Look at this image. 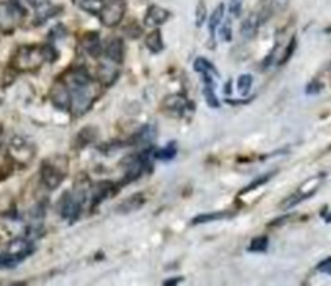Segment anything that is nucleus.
I'll return each instance as SVG.
<instances>
[{
	"instance_id": "obj_1",
	"label": "nucleus",
	"mask_w": 331,
	"mask_h": 286,
	"mask_svg": "<svg viewBox=\"0 0 331 286\" xmlns=\"http://www.w3.org/2000/svg\"><path fill=\"white\" fill-rule=\"evenodd\" d=\"M44 62L42 45H20L12 57V67L17 72H35Z\"/></svg>"
},
{
	"instance_id": "obj_2",
	"label": "nucleus",
	"mask_w": 331,
	"mask_h": 286,
	"mask_svg": "<svg viewBox=\"0 0 331 286\" xmlns=\"http://www.w3.org/2000/svg\"><path fill=\"white\" fill-rule=\"evenodd\" d=\"M69 94H70L69 111L72 116L79 117L89 112L91 107L94 106V100L97 97V86L96 82H91L87 86H74L69 87Z\"/></svg>"
},
{
	"instance_id": "obj_3",
	"label": "nucleus",
	"mask_w": 331,
	"mask_h": 286,
	"mask_svg": "<svg viewBox=\"0 0 331 286\" xmlns=\"http://www.w3.org/2000/svg\"><path fill=\"white\" fill-rule=\"evenodd\" d=\"M126 14V0H102L97 17L104 27H117Z\"/></svg>"
},
{
	"instance_id": "obj_4",
	"label": "nucleus",
	"mask_w": 331,
	"mask_h": 286,
	"mask_svg": "<svg viewBox=\"0 0 331 286\" xmlns=\"http://www.w3.org/2000/svg\"><path fill=\"white\" fill-rule=\"evenodd\" d=\"M61 161V158H52V159H47L45 162H42V167H40V179H42V184H44L47 189H57L61 186V183L66 178V172H67V162H64L62 166L59 164Z\"/></svg>"
},
{
	"instance_id": "obj_5",
	"label": "nucleus",
	"mask_w": 331,
	"mask_h": 286,
	"mask_svg": "<svg viewBox=\"0 0 331 286\" xmlns=\"http://www.w3.org/2000/svg\"><path fill=\"white\" fill-rule=\"evenodd\" d=\"M8 154L19 166H27L33 159V147L27 139L15 136L8 142Z\"/></svg>"
},
{
	"instance_id": "obj_6",
	"label": "nucleus",
	"mask_w": 331,
	"mask_h": 286,
	"mask_svg": "<svg viewBox=\"0 0 331 286\" xmlns=\"http://www.w3.org/2000/svg\"><path fill=\"white\" fill-rule=\"evenodd\" d=\"M25 14L22 10H19L15 5L8 3H0V32L3 33H12L19 25V20L22 19Z\"/></svg>"
},
{
	"instance_id": "obj_7",
	"label": "nucleus",
	"mask_w": 331,
	"mask_h": 286,
	"mask_svg": "<svg viewBox=\"0 0 331 286\" xmlns=\"http://www.w3.org/2000/svg\"><path fill=\"white\" fill-rule=\"evenodd\" d=\"M33 253V245L31 239L27 238H17L14 241L8 243L7 246V256H10L12 259H14L15 263L22 261L24 258H27V256H31Z\"/></svg>"
},
{
	"instance_id": "obj_8",
	"label": "nucleus",
	"mask_w": 331,
	"mask_h": 286,
	"mask_svg": "<svg viewBox=\"0 0 331 286\" xmlns=\"http://www.w3.org/2000/svg\"><path fill=\"white\" fill-rule=\"evenodd\" d=\"M119 65L121 64H116V62L109 61V59H105V61L100 62L99 67H97V81H99L100 86L109 87L117 81Z\"/></svg>"
},
{
	"instance_id": "obj_9",
	"label": "nucleus",
	"mask_w": 331,
	"mask_h": 286,
	"mask_svg": "<svg viewBox=\"0 0 331 286\" xmlns=\"http://www.w3.org/2000/svg\"><path fill=\"white\" fill-rule=\"evenodd\" d=\"M50 100L61 111H69V102H70L69 87H67V84L62 79L59 82H55L52 89H50Z\"/></svg>"
},
{
	"instance_id": "obj_10",
	"label": "nucleus",
	"mask_w": 331,
	"mask_h": 286,
	"mask_svg": "<svg viewBox=\"0 0 331 286\" xmlns=\"http://www.w3.org/2000/svg\"><path fill=\"white\" fill-rule=\"evenodd\" d=\"M62 81L67 84V87H74V86H87V84L94 82V79H92V75L89 74L86 67L79 65L67 70V72L64 74Z\"/></svg>"
},
{
	"instance_id": "obj_11",
	"label": "nucleus",
	"mask_w": 331,
	"mask_h": 286,
	"mask_svg": "<svg viewBox=\"0 0 331 286\" xmlns=\"http://www.w3.org/2000/svg\"><path fill=\"white\" fill-rule=\"evenodd\" d=\"M80 45H82V50L91 56L92 59H99L102 56V44H100V37L99 32H86L80 39Z\"/></svg>"
},
{
	"instance_id": "obj_12",
	"label": "nucleus",
	"mask_w": 331,
	"mask_h": 286,
	"mask_svg": "<svg viewBox=\"0 0 331 286\" xmlns=\"http://www.w3.org/2000/svg\"><path fill=\"white\" fill-rule=\"evenodd\" d=\"M102 52L105 59L116 62V64H122V59H124V40L121 37H110L105 42Z\"/></svg>"
},
{
	"instance_id": "obj_13",
	"label": "nucleus",
	"mask_w": 331,
	"mask_h": 286,
	"mask_svg": "<svg viewBox=\"0 0 331 286\" xmlns=\"http://www.w3.org/2000/svg\"><path fill=\"white\" fill-rule=\"evenodd\" d=\"M171 17V12L166 10V8L159 7V5H151L147 8L146 15H144V24L147 27H161L163 24H166Z\"/></svg>"
},
{
	"instance_id": "obj_14",
	"label": "nucleus",
	"mask_w": 331,
	"mask_h": 286,
	"mask_svg": "<svg viewBox=\"0 0 331 286\" xmlns=\"http://www.w3.org/2000/svg\"><path fill=\"white\" fill-rule=\"evenodd\" d=\"M117 191V188L114 186L112 183H99L97 186L91 188V192H89V197H91V206L92 208H96L97 204H100L104 199H107V197L114 196V192Z\"/></svg>"
},
{
	"instance_id": "obj_15",
	"label": "nucleus",
	"mask_w": 331,
	"mask_h": 286,
	"mask_svg": "<svg viewBox=\"0 0 331 286\" xmlns=\"http://www.w3.org/2000/svg\"><path fill=\"white\" fill-rule=\"evenodd\" d=\"M35 25H40L44 22H47L49 19H52L61 12V7L55 5V3L49 2V0H44L40 3H35Z\"/></svg>"
},
{
	"instance_id": "obj_16",
	"label": "nucleus",
	"mask_w": 331,
	"mask_h": 286,
	"mask_svg": "<svg viewBox=\"0 0 331 286\" xmlns=\"http://www.w3.org/2000/svg\"><path fill=\"white\" fill-rule=\"evenodd\" d=\"M156 136H158V129H156V126L154 124H146L134 134V137L131 139V144L147 147L156 141Z\"/></svg>"
},
{
	"instance_id": "obj_17",
	"label": "nucleus",
	"mask_w": 331,
	"mask_h": 286,
	"mask_svg": "<svg viewBox=\"0 0 331 286\" xmlns=\"http://www.w3.org/2000/svg\"><path fill=\"white\" fill-rule=\"evenodd\" d=\"M163 107L166 109V111L181 114L182 111L189 109V100L186 95H182V94H169L167 97H164V100H163Z\"/></svg>"
},
{
	"instance_id": "obj_18",
	"label": "nucleus",
	"mask_w": 331,
	"mask_h": 286,
	"mask_svg": "<svg viewBox=\"0 0 331 286\" xmlns=\"http://www.w3.org/2000/svg\"><path fill=\"white\" fill-rule=\"evenodd\" d=\"M258 27H260V20H258V15L256 14H249L243 20V22H241V27H239L241 37H243L244 40L254 39V37H256V33H258Z\"/></svg>"
},
{
	"instance_id": "obj_19",
	"label": "nucleus",
	"mask_w": 331,
	"mask_h": 286,
	"mask_svg": "<svg viewBox=\"0 0 331 286\" xmlns=\"http://www.w3.org/2000/svg\"><path fill=\"white\" fill-rule=\"evenodd\" d=\"M144 203H146V196L142 194V192H139V194H132L131 197H127V199L122 201L121 204H117V213H132V211H137V209H141Z\"/></svg>"
},
{
	"instance_id": "obj_20",
	"label": "nucleus",
	"mask_w": 331,
	"mask_h": 286,
	"mask_svg": "<svg viewBox=\"0 0 331 286\" xmlns=\"http://www.w3.org/2000/svg\"><path fill=\"white\" fill-rule=\"evenodd\" d=\"M146 47L149 49L151 54H159L164 50V40H163V33H161L159 27H156L154 31H151L147 33Z\"/></svg>"
},
{
	"instance_id": "obj_21",
	"label": "nucleus",
	"mask_w": 331,
	"mask_h": 286,
	"mask_svg": "<svg viewBox=\"0 0 331 286\" xmlns=\"http://www.w3.org/2000/svg\"><path fill=\"white\" fill-rule=\"evenodd\" d=\"M234 213L232 211H218V213H206V214H199V216L194 218L191 221V224L196 226V224H204V222H213V221H223L228 220V218H232Z\"/></svg>"
},
{
	"instance_id": "obj_22",
	"label": "nucleus",
	"mask_w": 331,
	"mask_h": 286,
	"mask_svg": "<svg viewBox=\"0 0 331 286\" xmlns=\"http://www.w3.org/2000/svg\"><path fill=\"white\" fill-rule=\"evenodd\" d=\"M315 191H316V188H313L311 191H308V192H295V194L288 196L286 199H283L281 203H279V208H281V209H290V208H295L296 204L303 203L304 199H308V197H311L313 194H315Z\"/></svg>"
},
{
	"instance_id": "obj_23",
	"label": "nucleus",
	"mask_w": 331,
	"mask_h": 286,
	"mask_svg": "<svg viewBox=\"0 0 331 286\" xmlns=\"http://www.w3.org/2000/svg\"><path fill=\"white\" fill-rule=\"evenodd\" d=\"M224 19V3H219L218 7L214 8V12L211 14L209 17V33H211V39H214L216 37V31H218V27L221 25Z\"/></svg>"
},
{
	"instance_id": "obj_24",
	"label": "nucleus",
	"mask_w": 331,
	"mask_h": 286,
	"mask_svg": "<svg viewBox=\"0 0 331 286\" xmlns=\"http://www.w3.org/2000/svg\"><path fill=\"white\" fill-rule=\"evenodd\" d=\"M176 154H177V142L176 141L167 142L163 149L156 151V158L161 159V161H171V159L176 158Z\"/></svg>"
},
{
	"instance_id": "obj_25",
	"label": "nucleus",
	"mask_w": 331,
	"mask_h": 286,
	"mask_svg": "<svg viewBox=\"0 0 331 286\" xmlns=\"http://www.w3.org/2000/svg\"><path fill=\"white\" fill-rule=\"evenodd\" d=\"M193 69L196 70L198 74L211 72V74H214V75H219L218 69H216V67L213 65V62L207 61V59H204V57H198L196 61H194V64H193Z\"/></svg>"
},
{
	"instance_id": "obj_26",
	"label": "nucleus",
	"mask_w": 331,
	"mask_h": 286,
	"mask_svg": "<svg viewBox=\"0 0 331 286\" xmlns=\"http://www.w3.org/2000/svg\"><path fill=\"white\" fill-rule=\"evenodd\" d=\"M202 95H204V100L209 107L218 109L221 106L219 100H218V95H216V92H214V84H204V87H202Z\"/></svg>"
},
{
	"instance_id": "obj_27",
	"label": "nucleus",
	"mask_w": 331,
	"mask_h": 286,
	"mask_svg": "<svg viewBox=\"0 0 331 286\" xmlns=\"http://www.w3.org/2000/svg\"><path fill=\"white\" fill-rule=\"evenodd\" d=\"M276 172H278V171H271V172H266V174L260 176V178H256L251 184H249V186H246V188L243 189V191H241V194H244V192H249V191H253V189H256V188L263 186V184H266L269 179H273V178H274Z\"/></svg>"
},
{
	"instance_id": "obj_28",
	"label": "nucleus",
	"mask_w": 331,
	"mask_h": 286,
	"mask_svg": "<svg viewBox=\"0 0 331 286\" xmlns=\"http://www.w3.org/2000/svg\"><path fill=\"white\" fill-rule=\"evenodd\" d=\"M268 246H269L268 236H258L251 241L248 250L251 251V253H265V251L268 250Z\"/></svg>"
},
{
	"instance_id": "obj_29",
	"label": "nucleus",
	"mask_w": 331,
	"mask_h": 286,
	"mask_svg": "<svg viewBox=\"0 0 331 286\" xmlns=\"http://www.w3.org/2000/svg\"><path fill=\"white\" fill-rule=\"evenodd\" d=\"M271 0H260V10H258V20L260 24H265L268 20V17L271 15Z\"/></svg>"
},
{
	"instance_id": "obj_30",
	"label": "nucleus",
	"mask_w": 331,
	"mask_h": 286,
	"mask_svg": "<svg viewBox=\"0 0 331 286\" xmlns=\"http://www.w3.org/2000/svg\"><path fill=\"white\" fill-rule=\"evenodd\" d=\"M251 86H253V75L251 74H244L237 79V91H239L243 95L248 94L249 89H251Z\"/></svg>"
},
{
	"instance_id": "obj_31",
	"label": "nucleus",
	"mask_w": 331,
	"mask_h": 286,
	"mask_svg": "<svg viewBox=\"0 0 331 286\" xmlns=\"http://www.w3.org/2000/svg\"><path fill=\"white\" fill-rule=\"evenodd\" d=\"M75 3L82 8V10H87V12H92V14H97V10H99L100 3H102V0H75Z\"/></svg>"
},
{
	"instance_id": "obj_32",
	"label": "nucleus",
	"mask_w": 331,
	"mask_h": 286,
	"mask_svg": "<svg viewBox=\"0 0 331 286\" xmlns=\"http://www.w3.org/2000/svg\"><path fill=\"white\" fill-rule=\"evenodd\" d=\"M207 19V8H206V2L204 0H199L198 7H196V25L198 27H202Z\"/></svg>"
},
{
	"instance_id": "obj_33",
	"label": "nucleus",
	"mask_w": 331,
	"mask_h": 286,
	"mask_svg": "<svg viewBox=\"0 0 331 286\" xmlns=\"http://www.w3.org/2000/svg\"><path fill=\"white\" fill-rule=\"evenodd\" d=\"M231 17H229L228 20H224L223 19V22H221V39H223L224 42H231V39H232V27H231Z\"/></svg>"
},
{
	"instance_id": "obj_34",
	"label": "nucleus",
	"mask_w": 331,
	"mask_h": 286,
	"mask_svg": "<svg viewBox=\"0 0 331 286\" xmlns=\"http://www.w3.org/2000/svg\"><path fill=\"white\" fill-rule=\"evenodd\" d=\"M296 44H298V40H296V37H293L290 40V44L286 45V50H284L281 59H279V65H284L293 57V54H295V50H296Z\"/></svg>"
},
{
	"instance_id": "obj_35",
	"label": "nucleus",
	"mask_w": 331,
	"mask_h": 286,
	"mask_svg": "<svg viewBox=\"0 0 331 286\" xmlns=\"http://www.w3.org/2000/svg\"><path fill=\"white\" fill-rule=\"evenodd\" d=\"M42 52H44V59L45 62H55L59 57V50L54 47V45H42Z\"/></svg>"
},
{
	"instance_id": "obj_36",
	"label": "nucleus",
	"mask_w": 331,
	"mask_h": 286,
	"mask_svg": "<svg viewBox=\"0 0 331 286\" xmlns=\"http://www.w3.org/2000/svg\"><path fill=\"white\" fill-rule=\"evenodd\" d=\"M228 10L231 17H239L243 10V0H228Z\"/></svg>"
},
{
	"instance_id": "obj_37",
	"label": "nucleus",
	"mask_w": 331,
	"mask_h": 286,
	"mask_svg": "<svg viewBox=\"0 0 331 286\" xmlns=\"http://www.w3.org/2000/svg\"><path fill=\"white\" fill-rule=\"evenodd\" d=\"M12 5H15L19 10H22L24 14L29 10V8H33L37 3V0H10Z\"/></svg>"
},
{
	"instance_id": "obj_38",
	"label": "nucleus",
	"mask_w": 331,
	"mask_h": 286,
	"mask_svg": "<svg viewBox=\"0 0 331 286\" xmlns=\"http://www.w3.org/2000/svg\"><path fill=\"white\" fill-rule=\"evenodd\" d=\"M321 89H323V84H321L320 81H313V82L308 84L306 94L308 95H315V94H318V92H321Z\"/></svg>"
},
{
	"instance_id": "obj_39",
	"label": "nucleus",
	"mask_w": 331,
	"mask_h": 286,
	"mask_svg": "<svg viewBox=\"0 0 331 286\" xmlns=\"http://www.w3.org/2000/svg\"><path fill=\"white\" fill-rule=\"evenodd\" d=\"M288 220H291V216H283V218H278V220H274L273 222H269V228H276V226H281L284 224Z\"/></svg>"
},
{
	"instance_id": "obj_40",
	"label": "nucleus",
	"mask_w": 331,
	"mask_h": 286,
	"mask_svg": "<svg viewBox=\"0 0 331 286\" xmlns=\"http://www.w3.org/2000/svg\"><path fill=\"white\" fill-rule=\"evenodd\" d=\"M181 281H182V278H169V280H164V285L172 286V285H179Z\"/></svg>"
},
{
	"instance_id": "obj_41",
	"label": "nucleus",
	"mask_w": 331,
	"mask_h": 286,
	"mask_svg": "<svg viewBox=\"0 0 331 286\" xmlns=\"http://www.w3.org/2000/svg\"><path fill=\"white\" fill-rule=\"evenodd\" d=\"M331 264V258H326V259H323V261H321L320 264H318V270H323V268H326V266H330Z\"/></svg>"
},
{
	"instance_id": "obj_42",
	"label": "nucleus",
	"mask_w": 331,
	"mask_h": 286,
	"mask_svg": "<svg viewBox=\"0 0 331 286\" xmlns=\"http://www.w3.org/2000/svg\"><path fill=\"white\" fill-rule=\"evenodd\" d=\"M231 91H232V82L229 81V82L226 84V89H224V92H226V94H229V92H231Z\"/></svg>"
},
{
	"instance_id": "obj_43",
	"label": "nucleus",
	"mask_w": 331,
	"mask_h": 286,
	"mask_svg": "<svg viewBox=\"0 0 331 286\" xmlns=\"http://www.w3.org/2000/svg\"><path fill=\"white\" fill-rule=\"evenodd\" d=\"M321 271H325V273H326V275H330V276H331V264H330V266H326V268H323V270H321Z\"/></svg>"
},
{
	"instance_id": "obj_44",
	"label": "nucleus",
	"mask_w": 331,
	"mask_h": 286,
	"mask_svg": "<svg viewBox=\"0 0 331 286\" xmlns=\"http://www.w3.org/2000/svg\"><path fill=\"white\" fill-rule=\"evenodd\" d=\"M326 222H331V214L330 216H326Z\"/></svg>"
}]
</instances>
